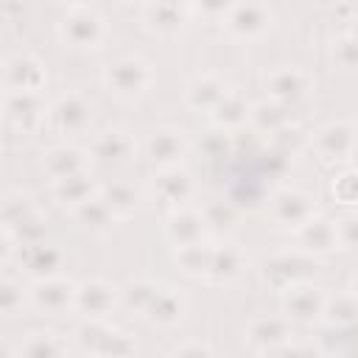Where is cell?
<instances>
[{"label": "cell", "mask_w": 358, "mask_h": 358, "mask_svg": "<svg viewBox=\"0 0 358 358\" xmlns=\"http://www.w3.org/2000/svg\"><path fill=\"white\" fill-rule=\"evenodd\" d=\"M151 78H154L151 64H148L145 59H140V56H120V59H115V62L106 67V73H103L106 90H109L115 98H120V101H134V98H140V95L151 87Z\"/></svg>", "instance_id": "1"}, {"label": "cell", "mask_w": 358, "mask_h": 358, "mask_svg": "<svg viewBox=\"0 0 358 358\" xmlns=\"http://www.w3.org/2000/svg\"><path fill=\"white\" fill-rule=\"evenodd\" d=\"M76 291H78V282L62 274L34 280L28 288L31 305L45 316H62V313L76 310Z\"/></svg>", "instance_id": "2"}, {"label": "cell", "mask_w": 358, "mask_h": 358, "mask_svg": "<svg viewBox=\"0 0 358 358\" xmlns=\"http://www.w3.org/2000/svg\"><path fill=\"white\" fill-rule=\"evenodd\" d=\"M313 151L324 162H333V165L355 159V151H358V126L355 123H347V120H330V123H324L313 134Z\"/></svg>", "instance_id": "3"}, {"label": "cell", "mask_w": 358, "mask_h": 358, "mask_svg": "<svg viewBox=\"0 0 358 358\" xmlns=\"http://www.w3.org/2000/svg\"><path fill=\"white\" fill-rule=\"evenodd\" d=\"M59 34L73 50H98L106 39V22L90 8H73L59 22Z\"/></svg>", "instance_id": "4"}, {"label": "cell", "mask_w": 358, "mask_h": 358, "mask_svg": "<svg viewBox=\"0 0 358 358\" xmlns=\"http://www.w3.org/2000/svg\"><path fill=\"white\" fill-rule=\"evenodd\" d=\"M280 299H282V313L296 322V324H313L322 319L324 313V302H327V294L308 282V280H299L288 288L280 291Z\"/></svg>", "instance_id": "5"}, {"label": "cell", "mask_w": 358, "mask_h": 358, "mask_svg": "<svg viewBox=\"0 0 358 358\" xmlns=\"http://www.w3.org/2000/svg\"><path fill=\"white\" fill-rule=\"evenodd\" d=\"M271 8L263 0H238L224 20V28L235 39H257L271 28Z\"/></svg>", "instance_id": "6"}, {"label": "cell", "mask_w": 358, "mask_h": 358, "mask_svg": "<svg viewBox=\"0 0 358 358\" xmlns=\"http://www.w3.org/2000/svg\"><path fill=\"white\" fill-rule=\"evenodd\" d=\"M120 305V288L109 280L92 277L78 282L76 291V310L84 319H109V313Z\"/></svg>", "instance_id": "7"}, {"label": "cell", "mask_w": 358, "mask_h": 358, "mask_svg": "<svg viewBox=\"0 0 358 358\" xmlns=\"http://www.w3.org/2000/svg\"><path fill=\"white\" fill-rule=\"evenodd\" d=\"M316 215V199L299 187H285L271 199V221L280 229H299Z\"/></svg>", "instance_id": "8"}, {"label": "cell", "mask_w": 358, "mask_h": 358, "mask_svg": "<svg viewBox=\"0 0 358 358\" xmlns=\"http://www.w3.org/2000/svg\"><path fill=\"white\" fill-rule=\"evenodd\" d=\"M294 238H296V249L305 252L313 260L316 257H327V255L341 249L336 218H327V215H319V213L310 221H305L299 229H294Z\"/></svg>", "instance_id": "9"}, {"label": "cell", "mask_w": 358, "mask_h": 358, "mask_svg": "<svg viewBox=\"0 0 358 358\" xmlns=\"http://www.w3.org/2000/svg\"><path fill=\"white\" fill-rule=\"evenodd\" d=\"M48 84V70L34 53H14L3 67L6 92H42Z\"/></svg>", "instance_id": "10"}, {"label": "cell", "mask_w": 358, "mask_h": 358, "mask_svg": "<svg viewBox=\"0 0 358 358\" xmlns=\"http://www.w3.org/2000/svg\"><path fill=\"white\" fill-rule=\"evenodd\" d=\"M288 338H294L288 316H257L243 327V341L257 355H271Z\"/></svg>", "instance_id": "11"}, {"label": "cell", "mask_w": 358, "mask_h": 358, "mask_svg": "<svg viewBox=\"0 0 358 358\" xmlns=\"http://www.w3.org/2000/svg\"><path fill=\"white\" fill-rule=\"evenodd\" d=\"M3 115L17 131L28 134V131L39 129L45 115H50V106L42 101V92H6Z\"/></svg>", "instance_id": "12"}, {"label": "cell", "mask_w": 358, "mask_h": 358, "mask_svg": "<svg viewBox=\"0 0 358 358\" xmlns=\"http://www.w3.org/2000/svg\"><path fill=\"white\" fill-rule=\"evenodd\" d=\"M187 154V137L176 126H159L145 140V157L154 168H171L182 165V157Z\"/></svg>", "instance_id": "13"}, {"label": "cell", "mask_w": 358, "mask_h": 358, "mask_svg": "<svg viewBox=\"0 0 358 358\" xmlns=\"http://www.w3.org/2000/svg\"><path fill=\"white\" fill-rule=\"evenodd\" d=\"M310 260H313V257H308V255L299 252V249H296V252H280V255H274V257H268V260L263 263V268H260L263 282L271 285L274 291H282V288H288V285L305 280V271H308Z\"/></svg>", "instance_id": "14"}, {"label": "cell", "mask_w": 358, "mask_h": 358, "mask_svg": "<svg viewBox=\"0 0 358 358\" xmlns=\"http://www.w3.org/2000/svg\"><path fill=\"white\" fill-rule=\"evenodd\" d=\"M14 257H17L20 268H22L31 280H42V277H53V274H59V271H62V263H64L62 249L53 246V243H45V241L20 246Z\"/></svg>", "instance_id": "15"}, {"label": "cell", "mask_w": 358, "mask_h": 358, "mask_svg": "<svg viewBox=\"0 0 358 358\" xmlns=\"http://www.w3.org/2000/svg\"><path fill=\"white\" fill-rule=\"evenodd\" d=\"M310 87H313V78L299 67H277L266 76L268 98H274L280 103H288V106L299 103L310 92Z\"/></svg>", "instance_id": "16"}, {"label": "cell", "mask_w": 358, "mask_h": 358, "mask_svg": "<svg viewBox=\"0 0 358 358\" xmlns=\"http://www.w3.org/2000/svg\"><path fill=\"white\" fill-rule=\"evenodd\" d=\"M50 120L62 134H84L92 123V103L78 92L62 95L50 106Z\"/></svg>", "instance_id": "17"}, {"label": "cell", "mask_w": 358, "mask_h": 358, "mask_svg": "<svg viewBox=\"0 0 358 358\" xmlns=\"http://www.w3.org/2000/svg\"><path fill=\"white\" fill-rule=\"evenodd\" d=\"M246 266H249V257L241 246L235 243H215L213 246V255H210V271H207V280L213 285H229L235 280H241L246 274Z\"/></svg>", "instance_id": "18"}, {"label": "cell", "mask_w": 358, "mask_h": 358, "mask_svg": "<svg viewBox=\"0 0 358 358\" xmlns=\"http://www.w3.org/2000/svg\"><path fill=\"white\" fill-rule=\"evenodd\" d=\"M154 190L168 207H185L196 196V182L182 165H171V168H157Z\"/></svg>", "instance_id": "19"}, {"label": "cell", "mask_w": 358, "mask_h": 358, "mask_svg": "<svg viewBox=\"0 0 358 358\" xmlns=\"http://www.w3.org/2000/svg\"><path fill=\"white\" fill-rule=\"evenodd\" d=\"M204 235H207V224H204L201 210H193L185 204V207H173L171 215L165 218V238L173 246L199 243L204 241Z\"/></svg>", "instance_id": "20"}, {"label": "cell", "mask_w": 358, "mask_h": 358, "mask_svg": "<svg viewBox=\"0 0 358 358\" xmlns=\"http://www.w3.org/2000/svg\"><path fill=\"white\" fill-rule=\"evenodd\" d=\"M90 159H92V154L78 148V145H56L45 154L42 171L50 182H59V179H67L73 173L90 171Z\"/></svg>", "instance_id": "21"}, {"label": "cell", "mask_w": 358, "mask_h": 358, "mask_svg": "<svg viewBox=\"0 0 358 358\" xmlns=\"http://www.w3.org/2000/svg\"><path fill=\"white\" fill-rule=\"evenodd\" d=\"M185 313H187V299H185V294H179L176 288L159 285L157 296L151 299V305H148V310H145L143 316H145L148 324L168 330V327H176V324L185 319Z\"/></svg>", "instance_id": "22"}, {"label": "cell", "mask_w": 358, "mask_h": 358, "mask_svg": "<svg viewBox=\"0 0 358 358\" xmlns=\"http://www.w3.org/2000/svg\"><path fill=\"white\" fill-rule=\"evenodd\" d=\"M134 148H137V145H134L131 134H129L126 129L112 126V129H103V131L95 134V140H92V145H90V154H92L95 162L112 165V162H126V159L134 154Z\"/></svg>", "instance_id": "23"}, {"label": "cell", "mask_w": 358, "mask_h": 358, "mask_svg": "<svg viewBox=\"0 0 358 358\" xmlns=\"http://www.w3.org/2000/svg\"><path fill=\"white\" fill-rule=\"evenodd\" d=\"M227 92H229L227 84H224L215 73H201V76H196V78L187 84L185 101H187V106H190L193 112L210 115V112L221 103V98H224Z\"/></svg>", "instance_id": "24"}, {"label": "cell", "mask_w": 358, "mask_h": 358, "mask_svg": "<svg viewBox=\"0 0 358 358\" xmlns=\"http://www.w3.org/2000/svg\"><path fill=\"white\" fill-rule=\"evenodd\" d=\"M143 22L151 34L173 36L185 28V6H176V3H168V0H145Z\"/></svg>", "instance_id": "25"}, {"label": "cell", "mask_w": 358, "mask_h": 358, "mask_svg": "<svg viewBox=\"0 0 358 358\" xmlns=\"http://www.w3.org/2000/svg\"><path fill=\"white\" fill-rule=\"evenodd\" d=\"M249 112H252V103L241 95V92H227L224 98H221V103L207 115L210 117V123L215 126V129H224V131H241L243 126H249Z\"/></svg>", "instance_id": "26"}, {"label": "cell", "mask_w": 358, "mask_h": 358, "mask_svg": "<svg viewBox=\"0 0 358 358\" xmlns=\"http://www.w3.org/2000/svg\"><path fill=\"white\" fill-rule=\"evenodd\" d=\"M73 218H76L87 232H95V235L112 232L115 224L120 221V218L112 213V207L101 199V193H95L92 199H87V201H81L78 207H73Z\"/></svg>", "instance_id": "27"}, {"label": "cell", "mask_w": 358, "mask_h": 358, "mask_svg": "<svg viewBox=\"0 0 358 358\" xmlns=\"http://www.w3.org/2000/svg\"><path fill=\"white\" fill-rule=\"evenodd\" d=\"M288 123H294L288 103H280V101H274V98H266V101H260V103H252V112H249V126H252V131L271 137L274 131H280V129L288 126Z\"/></svg>", "instance_id": "28"}, {"label": "cell", "mask_w": 358, "mask_h": 358, "mask_svg": "<svg viewBox=\"0 0 358 358\" xmlns=\"http://www.w3.org/2000/svg\"><path fill=\"white\" fill-rule=\"evenodd\" d=\"M98 190H101V187L95 185V179H92L90 171H81V173H73V176H67V179L53 182V196H56V201H59L62 207H70V210L78 207L81 201L92 199Z\"/></svg>", "instance_id": "29"}, {"label": "cell", "mask_w": 358, "mask_h": 358, "mask_svg": "<svg viewBox=\"0 0 358 358\" xmlns=\"http://www.w3.org/2000/svg\"><path fill=\"white\" fill-rule=\"evenodd\" d=\"M201 215H204V224H207V232H213V235H232L235 229H238V224H241V210L232 204V201H227V199H210V201H204L201 207Z\"/></svg>", "instance_id": "30"}, {"label": "cell", "mask_w": 358, "mask_h": 358, "mask_svg": "<svg viewBox=\"0 0 358 358\" xmlns=\"http://www.w3.org/2000/svg\"><path fill=\"white\" fill-rule=\"evenodd\" d=\"M101 199L112 207V213L117 218H129L131 213H137L140 207V190L131 185V182H123V179H115L109 185H101Z\"/></svg>", "instance_id": "31"}, {"label": "cell", "mask_w": 358, "mask_h": 358, "mask_svg": "<svg viewBox=\"0 0 358 358\" xmlns=\"http://www.w3.org/2000/svg\"><path fill=\"white\" fill-rule=\"evenodd\" d=\"M64 352H67V344L53 330H31L17 347L20 358L22 355L25 358H56V355H64Z\"/></svg>", "instance_id": "32"}, {"label": "cell", "mask_w": 358, "mask_h": 358, "mask_svg": "<svg viewBox=\"0 0 358 358\" xmlns=\"http://www.w3.org/2000/svg\"><path fill=\"white\" fill-rule=\"evenodd\" d=\"M210 255H213V246H207L204 241L199 243H187V246H176L173 252V260L179 266V271L185 277H193V280H207V271H210Z\"/></svg>", "instance_id": "33"}, {"label": "cell", "mask_w": 358, "mask_h": 358, "mask_svg": "<svg viewBox=\"0 0 358 358\" xmlns=\"http://www.w3.org/2000/svg\"><path fill=\"white\" fill-rule=\"evenodd\" d=\"M322 319H324L330 327H336V330L355 327V324H358V299H355L350 291H347V294L327 296Z\"/></svg>", "instance_id": "34"}, {"label": "cell", "mask_w": 358, "mask_h": 358, "mask_svg": "<svg viewBox=\"0 0 358 358\" xmlns=\"http://www.w3.org/2000/svg\"><path fill=\"white\" fill-rule=\"evenodd\" d=\"M157 291H159V282H154V280H148V277H137V280H131V282H126V285L120 288V305H123L126 310L143 316V313L148 310L151 299L157 296Z\"/></svg>", "instance_id": "35"}, {"label": "cell", "mask_w": 358, "mask_h": 358, "mask_svg": "<svg viewBox=\"0 0 358 358\" xmlns=\"http://www.w3.org/2000/svg\"><path fill=\"white\" fill-rule=\"evenodd\" d=\"M25 302H31V294L22 285V280L6 274L0 280V310H3V316H17L25 308Z\"/></svg>", "instance_id": "36"}, {"label": "cell", "mask_w": 358, "mask_h": 358, "mask_svg": "<svg viewBox=\"0 0 358 358\" xmlns=\"http://www.w3.org/2000/svg\"><path fill=\"white\" fill-rule=\"evenodd\" d=\"M31 215H36V207L28 201V196H22V193L6 196V201H3V229L14 232V229H17L20 224H25Z\"/></svg>", "instance_id": "37"}, {"label": "cell", "mask_w": 358, "mask_h": 358, "mask_svg": "<svg viewBox=\"0 0 358 358\" xmlns=\"http://www.w3.org/2000/svg\"><path fill=\"white\" fill-rule=\"evenodd\" d=\"M330 59L338 70H347V73H355L358 70V36L355 34H341L333 39V48H330Z\"/></svg>", "instance_id": "38"}, {"label": "cell", "mask_w": 358, "mask_h": 358, "mask_svg": "<svg viewBox=\"0 0 358 358\" xmlns=\"http://www.w3.org/2000/svg\"><path fill=\"white\" fill-rule=\"evenodd\" d=\"M106 319H84V324L76 327L73 333V341H76V350L84 352V355H95L98 352V344H101V336L106 333Z\"/></svg>", "instance_id": "39"}, {"label": "cell", "mask_w": 358, "mask_h": 358, "mask_svg": "<svg viewBox=\"0 0 358 358\" xmlns=\"http://www.w3.org/2000/svg\"><path fill=\"white\" fill-rule=\"evenodd\" d=\"M330 193L338 204L344 207H358V168H344L341 173H336L333 185H330Z\"/></svg>", "instance_id": "40"}, {"label": "cell", "mask_w": 358, "mask_h": 358, "mask_svg": "<svg viewBox=\"0 0 358 358\" xmlns=\"http://www.w3.org/2000/svg\"><path fill=\"white\" fill-rule=\"evenodd\" d=\"M137 352V344H134V338L129 336V333H123V330H117V327H106V333L101 336V344H98V352L95 355H112V358H117V355H134Z\"/></svg>", "instance_id": "41"}, {"label": "cell", "mask_w": 358, "mask_h": 358, "mask_svg": "<svg viewBox=\"0 0 358 358\" xmlns=\"http://www.w3.org/2000/svg\"><path fill=\"white\" fill-rule=\"evenodd\" d=\"M338 229V243L347 252H358V210H347L344 215L336 218Z\"/></svg>", "instance_id": "42"}, {"label": "cell", "mask_w": 358, "mask_h": 358, "mask_svg": "<svg viewBox=\"0 0 358 358\" xmlns=\"http://www.w3.org/2000/svg\"><path fill=\"white\" fill-rule=\"evenodd\" d=\"M201 151L207 157H229L232 154V131H224V129H210L201 140Z\"/></svg>", "instance_id": "43"}, {"label": "cell", "mask_w": 358, "mask_h": 358, "mask_svg": "<svg viewBox=\"0 0 358 358\" xmlns=\"http://www.w3.org/2000/svg\"><path fill=\"white\" fill-rule=\"evenodd\" d=\"M238 0H193L190 8L201 17V20H210V22H224L227 14L232 11Z\"/></svg>", "instance_id": "44"}, {"label": "cell", "mask_w": 358, "mask_h": 358, "mask_svg": "<svg viewBox=\"0 0 358 358\" xmlns=\"http://www.w3.org/2000/svg\"><path fill=\"white\" fill-rule=\"evenodd\" d=\"M271 148H277V151H285V154H296V148H299V143H302V131L294 126V123H288V126H282L280 131H274L271 137Z\"/></svg>", "instance_id": "45"}, {"label": "cell", "mask_w": 358, "mask_h": 358, "mask_svg": "<svg viewBox=\"0 0 358 358\" xmlns=\"http://www.w3.org/2000/svg\"><path fill=\"white\" fill-rule=\"evenodd\" d=\"M213 352L215 350L204 341H182L171 350V355H176V358H204V355H213Z\"/></svg>", "instance_id": "46"}, {"label": "cell", "mask_w": 358, "mask_h": 358, "mask_svg": "<svg viewBox=\"0 0 358 358\" xmlns=\"http://www.w3.org/2000/svg\"><path fill=\"white\" fill-rule=\"evenodd\" d=\"M59 6H70V8H84L87 0H56Z\"/></svg>", "instance_id": "47"}, {"label": "cell", "mask_w": 358, "mask_h": 358, "mask_svg": "<svg viewBox=\"0 0 358 358\" xmlns=\"http://www.w3.org/2000/svg\"><path fill=\"white\" fill-rule=\"evenodd\" d=\"M350 294L358 299V274H355V277H352V282H350Z\"/></svg>", "instance_id": "48"}, {"label": "cell", "mask_w": 358, "mask_h": 358, "mask_svg": "<svg viewBox=\"0 0 358 358\" xmlns=\"http://www.w3.org/2000/svg\"><path fill=\"white\" fill-rule=\"evenodd\" d=\"M350 34H355V36H358V14L350 20Z\"/></svg>", "instance_id": "49"}, {"label": "cell", "mask_w": 358, "mask_h": 358, "mask_svg": "<svg viewBox=\"0 0 358 358\" xmlns=\"http://www.w3.org/2000/svg\"><path fill=\"white\" fill-rule=\"evenodd\" d=\"M168 3H176V6H190L193 0H168Z\"/></svg>", "instance_id": "50"}, {"label": "cell", "mask_w": 358, "mask_h": 358, "mask_svg": "<svg viewBox=\"0 0 358 358\" xmlns=\"http://www.w3.org/2000/svg\"><path fill=\"white\" fill-rule=\"evenodd\" d=\"M319 3H338V0H319Z\"/></svg>", "instance_id": "51"}]
</instances>
